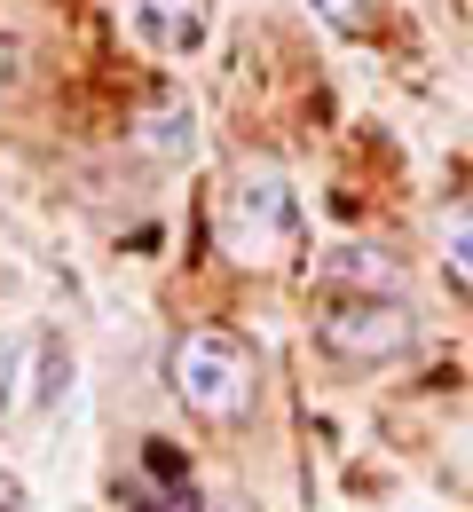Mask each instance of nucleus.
<instances>
[{"label": "nucleus", "instance_id": "nucleus-3", "mask_svg": "<svg viewBox=\"0 0 473 512\" xmlns=\"http://www.w3.org/2000/svg\"><path fill=\"white\" fill-rule=\"evenodd\" d=\"M221 245L245 268H269L300 245V190L276 166H237V182L221 190Z\"/></svg>", "mask_w": 473, "mask_h": 512}, {"label": "nucleus", "instance_id": "nucleus-12", "mask_svg": "<svg viewBox=\"0 0 473 512\" xmlns=\"http://www.w3.org/2000/svg\"><path fill=\"white\" fill-rule=\"evenodd\" d=\"M0 512H24V489H16V473H0Z\"/></svg>", "mask_w": 473, "mask_h": 512}, {"label": "nucleus", "instance_id": "nucleus-9", "mask_svg": "<svg viewBox=\"0 0 473 512\" xmlns=\"http://www.w3.org/2000/svg\"><path fill=\"white\" fill-rule=\"evenodd\" d=\"M64 394H71V347L64 339H32V402L56 410Z\"/></svg>", "mask_w": 473, "mask_h": 512}, {"label": "nucleus", "instance_id": "nucleus-11", "mask_svg": "<svg viewBox=\"0 0 473 512\" xmlns=\"http://www.w3.org/2000/svg\"><path fill=\"white\" fill-rule=\"evenodd\" d=\"M24 355H32V347H0V418L16 410V379H24Z\"/></svg>", "mask_w": 473, "mask_h": 512}, {"label": "nucleus", "instance_id": "nucleus-1", "mask_svg": "<svg viewBox=\"0 0 473 512\" xmlns=\"http://www.w3.org/2000/svg\"><path fill=\"white\" fill-rule=\"evenodd\" d=\"M316 347L347 371H387L418 355V308L403 292H332V308L316 316Z\"/></svg>", "mask_w": 473, "mask_h": 512}, {"label": "nucleus", "instance_id": "nucleus-4", "mask_svg": "<svg viewBox=\"0 0 473 512\" xmlns=\"http://www.w3.org/2000/svg\"><path fill=\"white\" fill-rule=\"evenodd\" d=\"M127 24L158 56H198L213 32V0H127Z\"/></svg>", "mask_w": 473, "mask_h": 512}, {"label": "nucleus", "instance_id": "nucleus-8", "mask_svg": "<svg viewBox=\"0 0 473 512\" xmlns=\"http://www.w3.org/2000/svg\"><path fill=\"white\" fill-rule=\"evenodd\" d=\"M142 150H150V158H166V166H182V158L198 150V111H190L182 95L150 103V111H142Z\"/></svg>", "mask_w": 473, "mask_h": 512}, {"label": "nucleus", "instance_id": "nucleus-6", "mask_svg": "<svg viewBox=\"0 0 473 512\" xmlns=\"http://www.w3.org/2000/svg\"><path fill=\"white\" fill-rule=\"evenodd\" d=\"M324 284L332 292H403V268L379 245H339V253H324Z\"/></svg>", "mask_w": 473, "mask_h": 512}, {"label": "nucleus", "instance_id": "nucleus-10", "mask_svg": "<svg viewBox=\"0 0 473 512\" xmlns=\"http://www.w3.org/2000/svg\"><path fill=\"white\" fill-rule=\"evenodd\" d=\"M308 16L339 40H371L379 32V0H308Z\"/></svg>", "mask_w": 473, "mask_h": 512}, {"label": "nucleus", "instance_id": "nucleus-13", "mask_svg": "<svg viewBox=\"0 0 473 512\" xmlns=\"http://www.w3.org/2000/svg\"><path fill=\"white\" fill-rule=\"evenodd\" d=\"M79 512H87V505H79Z\"/></svg>", "mask_w": 473, "mask_h": 512}, {"label": "nucleus", "instance_id": "nucleus-7", "mask_svg": "<svg viewBox=\"0 0 473 512\" xmlns=\"http://www.w3.org/2000/svg\"><path fill=\"white\" fill-rule=\"evenodd\" d=\"M434 260H442V284L473 300V197L442 205V221H434Z\"/></svg>", "mask_w": 473, "mask_h": 512}, {"label": "nucleus", "instance_id": "nucleus-2", "mask_svg": "<svg viewBox=\"0 0 473 512\" xmlns=\"http://www.w3.org/2000/svg\"><path fill=\"white\" fill-rule=\"evenodd\" d=\"M166 386L190 418H213V426H237L253 410V355L245 339L229 331H182L166 347Z\"/></svg>", "mask_w": 473, "mask_h": 512}, {"label": "nucleus", "instance_id": "nucleus-5", "mask_svg": "<svg viewBox=\"0 0 473 512\" xmlns=\"http://www.w3.org/2000/svg\"><path fill=\"white\" fill-rule=\"evenodd\" d=\"M127 505L135 512H205L198 481H190V465H182L174 449H150L135 473H127Z\"/></svg>", "mask_w": 473, "mask_h": 512}]
</instances>
